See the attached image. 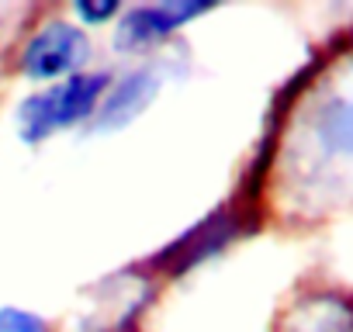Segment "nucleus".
<instances>
[{
    "mask_svg": "<svg viewBox=\"0 0 353 332\" xmlns=\"http://www.w3.org/2000/svg\"><path fill=\"white\" fill-rule=\"evenodd\" d=\"M111 87L108 73H77L70 80H59L35 97H28L18 111V128L25 142H46L49 135L87 121L97 114L104 90Z\"/></svg>",
    "mask_w": 353,
    "mask_h": 332,
    "instance_id": "obj_1",
    "label": "nucleus"
},
{
    "mask_svg": "<svg viewBox=\"0 0 353 332\" xmlns=\"http://www.w3.org/2000/svg\"><path fill=\"white\" fill-rule=\"evenodd\" d=\"M87 59H90V39L70 21H52L42 32H35L21 49V73L35 83L70 80Z\"/></svg>",
    "mask_w": 353,
    "mask_h": 332,
    "instance_id": "obj_2",
    "label": "nucleus"
},
{
    "mask_svg": "<svg viewBox=\"0 0 353 332\" xmlns=\"http://www.w3.org/2000/svg\"><path fill=\"white\" fill-rule=\"evenodd\" d=\"M208 11H212V4H191V0H163V4L132 8L114 32V45L118 49H145Z\"/></svg>",
    "mask_w": 353,
    "mask_h": 332,
    "instance_id": "obj_3",
    "label": "nucleus"
},
{
    "mask_svg": "<svg viewBox=\"0 0 353 332\" xmlns=\"http://www.w3.org/2000/svg\"><path fill=\"white\" fill-rule=\"evenodd\" d=\"M156 90H159V76L152 73V70H132V73H125L108 94H104V101H101V107H97V114H94V128L97 132H114V128H125L132 118H139L145 107H149V101L156 97Z\"/></svg>",
    "mask_w": 353,
    "mask_h": 332,
    "instance_id": "obj_4",
    "label": "nucleus"
},
{
    "mask_svg": "<svg viewBox=\"0 0 353 332\" xmlns=\"http://www.w3.org/2000/svg\"><path fill=\"white\" fill-rule=\"evenodd\" d=\"M232 236H236V222H232L229 215L205 218V222H201L198 229H191L181 242H173V246L159 256V263L170 267L173 273H184V270H191L194 263H201V260H208L212 253H219Z\"/></svg>",
    "mask_w": 353,
    "mask_h": 332,
    "instance_id": "obj_5",
    "label": "nucleus"
},
{
    "mask_svg": "<svg viewBox=\"0 0 353 332\" xmlns=\"http://www.w3.org/2000/svg\"><path fill=\"white\" fill-rule=\"evenodd\" d=\"M315 132H319L322 149H329V152H353V104L343 101V97L329 101L319 111Z\"/></svg>",
    "mask_w": 353,
    "mask_h": 332,
    "instance_id": "obj_6",
    "label": "nucleus"
},
{
    "mask_svg": "<svg viewBox=\"0 0 353 332\" xmlns=\"http://www.w3.org/2000/svg\"><path fill=\"white\" fill-rule=\"evenodd\" d=\"M0 332H49L46 322L21 308H0Z\"/></svg>",
    "mask_w": 353,
    "mask_h": 332,
    "instance_id": "obj_7",
    "label": "nucleus"
},
{
    "mask_svg": "<svg viewBox=\"0 0 353 332\" xmlns=\"http://www.w3.org/2000/svg\"><path fill=\"white\" fill-rule=\"evenodd\" d=\"M301 332H353V318L343 308H325L319 315L308 318V329Z\"/></svg>",
    "mask_w": 353,
    "mask_h": 332,
    "instance_id": "obj_8",
    "label": "nucleus"
},
{
    "mask_svg": "<svg viewBox=\"0 0 353 332\" xmlns=\"http://www.w3.org/2000/svg\"><path fill=\"white\" fill-rule=\"evenodd\" d=\"M73 11L83 18V25H101V21L118 14V4H114V0H104V4H90V0H83V4H77Z\"/></svg>",
    "mask_w": 353,
    "mask_h": 332,
    "instance_id": "obj_9",
    "label": "nucleus"
}]
</instances>
